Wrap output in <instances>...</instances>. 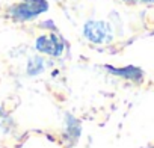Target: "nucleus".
<instances>
[{
  "label": "nucleus",
  "mask_w": 154,
  "mask_h": 148,
  "mask_svg": "<svg viewBox=\"0 0 154 148\" xmlns=\"http://www.w3.org/2000/svg\"><path fill=\"white\" fill-rule=\"evenodd\" d=\"M134 2H145V3H149V2H154V0H134Z\"/></svg>",
  "instance_id": "obj_6"
},
{
  "label": "nucleus",
  "mask_w": 154,
  "mask_h": 148,
  "mask_svg": "<svg viewBox=\"0 0 154 148\" xmlns=\"http://www.w3.org/2000/svg\"><path fill=\"white\" fill-rule=\"evenodd\" d=\"M44 69V62L41 57L35 56L29 60V65H27V74L29 76H35V74H39L41 71Z\"/></svg>",
  "instance_id": "obj_5"
},
{
  "label": "nucleus",
  "mask_w": 154,
  "mask_h": 148,
  "mask_svg": "<svg viewBox=\"0 0 154 148\" xmlns=\"http://www.w3.org/2000/svg\"><path fill=\"white\" fill-rule=\"evenodd\" d=\"M35 47L38 51L41 53H45V54H50V56H60L62 51H63V41L51 33V35H42L36 39L35 42Z\"/></svg>",
  "instance_id": "obj_3"
},
{
  "label": "nucleus",
  "mask_w": 154,
  "mask_h": 148,
  "mask_svg": "<svg viewBox=\"0 0 154 148\" xmlns=\"http://www.w3.org/2000/svg\"><path fill=\"white\" fill-rule=\"evenodd\" d=\"M110 30L109 26L104 21H88L83 27V35L94 44H101L110 39Z\"/></svg>",
  "instance_id": "obj_2"
},
{
  "label": "nucleus",
  "mask_w": 154,
  "mask_h": 148,
  "mask_svg": "<svg viewBox=\"0 0 154 148\" xmlns=\"http://www.w3.org/2000/svg\"><path fill=\"white\" fill-rule=\"evenodd\" d=\"M106 69L115 76H119V77H124V79H128V80H134V82H139L142 80V76L143 72L140 68L137 66H133V65H128V66H124V68H115V66H109L106 65Z\"/></svg>",
  "instance_id": "obj_4"
},
{
  "label": "nucleus",
  "mask_w": 154,
  "mask_h": 148,
  "mask_svg": "<svg viewBox=\"0 0 154 148\" xmlns=\"http://www.w3.org/2000/svg\"><path fill=\"white\" fill-rule=\"evenodd\" d=\"M48 9L47 0H23L21 3L14 5L9 11L11 17L17 21H29Z\"/></svg>",
  "instance_id": "obj_1"
},
{
  "label": "nucleus",
  "mask_w": 154,
  "mask_h": 148,
  "mask_svg": "<svg viewBox=\"0 0 154 148\" xmlns=\"http://www.w3.org/2000/svg\"><path fill=\"white\" fill-rule=\"evenodd\" d=\"M125 2H134V0H125Z\"/></svg>",
  "instance_id": "obj_7"
}]
</instances>
